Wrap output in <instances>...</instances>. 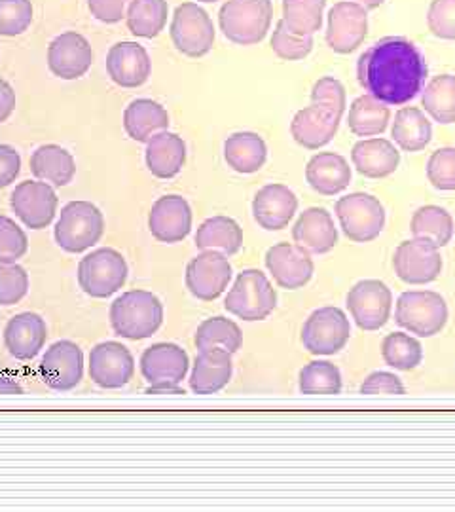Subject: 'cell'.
Instances as JSON below:
<instances>
[{"instance_id":"1","label":"cell","mask_w":455,"mask_h":512,"mask_svg":"<svg viewBox=\"0 0 455 512\" xmlns=\"http://www.w3.org/2000/svg\"><path fill=\"white\" fill-rule=\"evenodd\" d=\"M429 67L414 42L387 37L370 46L357 61V78L364 92L385 105H404L423 90Z\"/></svg>"},{"instance_id":"2","label":"cell","mask_w":455,"mask_h":512,"mask_svg":"<svg viewBox=\"0 0 455 512\" xmlns=\"http://www.w3.org/2000/svg\"><path fill=\"white\" fill-rule=\"evenodd\" d=\"M110 325L114 334L126 340H145L164 323V304L148 291H128L110 304Z\"/></svg>"},{"instance_id":"3","label":"cell","mask_w":455,"mask_h":512,"mask_svg":"<svg viewBox=\"0 0 455 512\" xmlns=\"http://www.w3.org/2000/svg\"><path fill=\"white\" fill-rule=\"evenodd\" d=\"M272 19V0H226L219 12L220 31L237 46L262 42Z\"/></svg>"},{"instance_id":"4","label":"cell","mask_w":455,"mask_h":512,"mask_svg":"<svg viewBox=\"0 0 455 512\" xmlns=\"http://www.w3.org/2000/svg\"><path fill=\"white\" fill-rule=\"evenodd\" d=\"M105 234V217L97 205L90 202H71L61 209L55 224V243L65 253H84L97 245Z\"/></svg>"},{"instance_id":"5","label":"cell","mask_w":455,"mask_h":512,"mask_svg":"<svg viewBox=\"0 0 455 512\" xmlns=\"http://www.w3.org/2000/svg\"><path fill=\"white\" fill-rule=\"evenodd\" d=\"M128 262L114 249H97L78 264V285L91 298H109L128 281Z\"/></svg>"},{"instance_id":"6","label":"cell","mask_w":455,"mask_h":512,"mask_svg":"<svg viewBox=\"0 0 455 512\" xmlns=\"http://www.w3.org/2000/svg\"><path fill=\"white\" fill-rule=\"evenodd\" d=\"M277 306V293L270 279L260 270H245L237 275L234 287L226 294L224 308L243 321H262Z\"/></svg>"},{"instance_id":"7","label":"cell","mask_w":455,"mask_h":512,"mask_svg":"<svg viewBox=\"0 0 455 512\" xmlns=\"http://www.w3.org/2000/svg\"><path fill=\"white\" fill-rule=\"evenodd\" d=\"M395 319L402 329L421 338H431L446 327V300L433 291H406L397 300Z\"/></svg>"},{"instance_id":"8","label":"cell","mask_w":455,"mask_h":512,"mask_svg":"<svg viewBox=\"0 0 455 512\" xmlns=\"http://www.w3.org/2000/svg\"><path fill=\"white\" fill-rule=\"evenodd\" d=\"M169 35L175 48L186 57L209 54L217 37L213 19L196 2H182L175 8Z\"/></svg>"},{"instance_id":"9","label":"cell","mask_w":455,"mask_h":512,"mask_svg":"<svg viewBox=\"0 0 455 512\" xmlns=\"http://www.w3.org/2000/svg\"><path fill=\"white\" fill-rule=\"evenodd\" d=\"M336 215L347 238L355 243L374 241L383 232L385 209L370 194L353 192L336 202Z\"/></svg>"},{"instance_id":"10","label":"cell","mask_w":455,"mask_h":512,"mask_svg":"<svg viewBox=\"0 0 455 512\" xmlns=\"http://www.w3.org/2000/svg\"><path fill=\"white\" fill-rule=\"evenodd\" d=\"M351 325L340 308L327 306L313 311L302 329V344L311 355H336L346 348Z\"/></svg>"},{"instance_id":"11","label":"cell","mask_w":455,"mask_h":512,"mask_svg":"<svg viewBox=\"0 0 455 512\" xmlns=\"http://www.w3.org/2000/svg\"><path fill=\"white\" fill-rule=\"evenodd\" d=\"M393 308L391 289L380 279L359 281L347 293V310L361 330H380L387 325Z\"/></svg>"},{"instance_id":"12","label":"cell","mask_w":455,"mask_h":512,"mask_svg":"<svg viewBox=\"0 0 455 512\" xmlns=\"http://www.w3.org/2000/svg\"><path fill=\"white\" fill-rule=\"evenodd\" d=\"M228 256L219 251H201L186 266V289L203 302H213L228 289L232 281Z\"/></svg>"},{"instance_id":"13","label":"cell","mask_w":455,"mask_h":512,"mask_svg":"<svg viewBox=\"0 0 455 512\" xmlns=\"http://www.w3.org/2000/svg\"><path fill=\"white\" fill-rule=\"evenodd\" d=\"M368 37V10L351 0L334 4L328 12L327 44L336 54H351Z\"/></svg>"},{"instance_id":"14","label":"cell","mask_w":455,"mask_h":512,"mask_svg":"<svg viewBox=\"0 0 455 512\" xmlns=\"http://www.w3.org/2000/svg\"><path fill=\"white\" fill-rule=\"evenodd\" d=\"M38 372L54 391H73L84 378V353L78 344L71 340H59L46 349Z\"/></svg>"},{"instance_id":"15","label":"cell","mask_w":455,"mask_h":512,"mask_svg":"<svg viewBox=\"0 0 455 512\" xmlns=\"http://www.w3.org/2000/svg\"><path fill=\"white\" fill-rule=\"evenodd\" d=\"M12 211L27 228L44 230L55 219L59 198L52 184L44 181L19 183L10 196Z\"/></svg>"},{"instance_id":"16","label":"cell","mask_w":455,"mask_h":512,"mask_svg":"<svg viewBox=\"0 0 455 512\" xmlns=\"http://www.w3.org/2000/svg\"><path fill=\"white\" fill-rule=\"evenodd\" d=\"M135 376V359L120 342H101L90 353L91 382L103 389H120Z\"/></svg>"},{"instance_id":"17","label":"cell","mask_w":455,"mask_h":512,"mask_svg":"<svg viewBox=\"0 0 455 512\" xmlns=\"http://www.w3.org/2000/svg\"><path fill=\"white\" fill-rule=\"evenodd\" d=\"M397 277L408 285H427L437 281L442 272V256L437 247L418 239L402 241L393 256Z\"/></svg>"},{"instance_id":"18","label":"cell","mask_w":455,"mask_h":512,"mask_svg":"<svg viewBox=\"0 0 455 512\" xmlns=\"http://www.w3.org/2000/svg\"><path fill=\"white\" fill-rule=\"evenodd\" d=\"M266 268L281 289L296 291L310 283L313 260L310 253L296 243H275L266 253Z\"/></svg>"},{"instance_id":"19","label":"cell","mask_w":455,"mask_h":512,"mask_svg":"<svg viewBox=\"0 0 455 512\" xmlns=\"http://www.w3.org/2000/svg\"><path fill=\"white\" fill-rule=\"evenodd\" d=\"M93 63V50L88 38L76 31L55 37L48 46V69L61 80H76L88 73Z\"/></svg>"},{"instance_id":"20","label":"cell","mask_w":455,"mask_h":512,"mask_svg":"<svg viewBox=\"0 0 455 512\" xmlns=\"http://www.w3.org/2000/svg\"><path fill=\"white\" fill-rule=\"evenodd\" d=\"M148 230L160 243H179L192 230V209L182 196L158 198L148 213Z\"/></svg>"},{"instance_id":"21","label":"cell","mask_w":455,"mask_h":512,"mask_svg":"<svg viewBox=\"0 0 455 512\" xmlns=\"http://www.w3.org/2000/svg\"><path fill=\"white\" fill-rule=\"evenodd\" d=\"M342 116L325 105L311 103L310 107L298 110L292 118V139L300 147L319 150L327 147L338 133Z\"/></svg>"},{"instance_id":"22","label":"cell","mask_w":455,"mask_h":512,"mask_svg":"<svg viewBox=\"0 0 455 512\" xmlns=\"http://www.w3.org/2000/svg\"><path fill=\"white\" fill-rule=\"evenodd\" d=\"M107 73L120 88H141L152 73L150 55L139 42H118L107 54Z\"/></svg>"},{"instance_id":"23","label":"cell","mask_w":455,"mask_h":512,"mask_svg":"<svg viewBox=\"0 0 455 512\" xmlns=\"http://www.w3.org/2000/svg\"><path fill=\"white\" fill-rule=\"evenodd\" d=\"M141 374L150 385L181 384L188 374V353L171 342L146 348L141 355Z\"/></svg>"},{"instance_id":"24","label":"cell","mask_w":455,"mask_h":512,"mask_svg":"<svg viewBox=\"0 0 455 512\" xmlns=\"http://www.w3.org/2000/svg\"><path fill=\"white\" fill-rule=\"evenodd\" d=\"M298 211V198L285 184H266L256 192L253 200V217L260 228L279 232L289 226Z\"/></svg>"},{"instance_id":"25","label":"cell","mask_w":455,"mask_h":512,"mask_svg":"<svg viewBox=\"0 0 455 512\" xmlns=\"http://www.w3.org/2000/svg\"><path fill=\"white\" fill-rule=\"evenodd\" d=\"M46 321L33 311L14 315L4 329V346L18 361H33L46 346Z\"/></svg>"},{"instance_id":"26","label":"cell","mask_w":455,"mask_h":512,"mask_svg":"<svg viewBox=\"0 0 455 512\" xmlns=\"http://www.w3.org/2000/svg\"><path fill=\"white\" fill-rule=\"evenodd\" d=\"M292 239L308 253L325 255L338 245V230L325 207H310L294 222Z\"/></svg>"},{"instance_id":"27","label":"cell","mask_w":455,"mask_h":512,"mask_svg":"<svg viewBox=\"0 0 455 512\" xmlns=\"http://www.w3.org/2000/svg\"><path fill=\"white\" fill-rule=\"evenodd\" d=\"M232 372L234 363L230 351L222 348L203 349L192 366L190 389L196 395L219 393L230 384Z\"/></svg>"},{"instance_id":"28","label":"cell","mask_w":455,"mask_h":512,"mask_svg":"<svg viewBox=\"0 0 455 512\" xmlns=\"http://www.w3.org/2000/svg\"><path fill=\"white\" fill-rule=\"evenodd\" d=\"M351 162L363 177L385 179L399 169L401 152L382 137L363 139L351 150Z\"/></svg>"},{"instance_id":"29","label":"cell","mask_w":455,"mask_h":512,"mask_svg":"<svg viewBox=\"0 0 455 512\" xmlns=\"http://www.w3.org/2000/svg\"><path fill=\"white\" fill-rule=\"evenodd\" d=\"M145 160L154 177L173 179L186 164V143L177 133L160 131L146 143Z\"/></svg>"},{"instance_id":"30","label":"cell","mask_w":455,"mask_h":512,"mask_svg":"<svg viewBox=\"0 0 455 512\" xmlns=\"http://www.w3.org/2000/svg\"><path fill=\"white\" fill-rule=\"evenodd\" d=\"M306 181L321 196H336L351 183V167L336 152H319L306 167Z\"/></svg>"},{"instance_id":"31","label":"cell","mask_w":455,"mask_h":512,"mask_svg":"<svg viewBox=\"0 0 455 512\" xmlns=\"http://www.w3.org/2000/svg\"><path fill=\"white\" fill-rule=\"evenodd\" d=\"M224 160L236 173H256L268 160V147L258 133L237 131L224 143Z\"/></svg>"},{"instance_id":"32","label":"cell","mask_w":455,"mask_h":512,"mask_svg":"<svg viewBox=\"0 0 455 512\" xmlns=\"http://www.w3.org/2000/svg\"><path fill=\"white\" fill-rule=\"evenodd\" d=\"M167 128V110L152 99H135L124 110V129L137 143H148L156 133Z\"/></svg>"},{"instance_id":"33","label":"cell","mask_w":455,"mask_h":512,"mask_svg":"<svg viewBox=\"0 0 455 512\" xmlns=\"http://www.w3.org/2000/svg\"><path fill=\"white\" fill-rule=\"evenodd\" d=\"M31 173L38 181L63 188L73 183L76 175L73 154L59 145H42L31 156Z\"/></svg>"},{"instance_id":"34","label":"cell","mask_w":455,"mask_h":512,"mask_svg":"<svg viewBox=\"0 0 455 512\" xmlns=\"http://www.w3.org/2000/svg\"><path fill=\"white\" fill-rule=\"evenodd\" d=\"M194 241L200 251H219L222 255L234 256L243 247V230L236 220L219 215L201 224Z\"/></svg>"},{"instance_id":"35","label":"cell","mask_w":455,"mask_h":512,"mask_svg":"<svg viewBox=\"0 0 455 512\" xmlns=\"http://www.w3.org/2000/svg\"><path fill=\"white\" fill-rule=\"evenodd\" d=\"M389 120H391L389 105L366 93L351 103L347 126L349 131L357 137H376V135H382L387 129Z\"/></svg>"},{"instance_id":"36","label":"cell","mask_w":455,"mask_h":512,"mask_svg":"<svg viewBox=\"0 0 455 512\" xmlns=\"http://www.w3.org/2000/svg\"><path fill=\"white\" fill-rule=\"evenodd\" d=\"M391 135L404 152H419L431 143L433 126L423 110L418 107H404L395 114Z\"/></svg>"},{"instance_id":"37","label":"cell","mask_w":455,"mask_h":512,"mask_svg":"<svg viewBox=\"0 0 455 512\" xmlns=\"http://www.w3.org/2000/svg\"><path fill=\"white\" fill-rule=\"evenodd\" d=\"M410 228L414 239L429 243L437 249L446 247L454 238V219L446 209L438 205L419 207L412 217Z\"/></svg>"},{"instance_id":"38","label":"cell","mask_w":455,"mask_h":512,"mask_svg":"<svg viewBox=\"0 0 455 512\" xmlns=\"http://www.w3.org/2000/svg\"><path fill=\"white\" fill-rule=\"evenodd\" d=\"M167 0H131L126 23L131 35L137 38H156L167 25Z\"/></svg>"},{"instance_id":"39","label":"cell","mask_w":455,"mask_h":512,"mask_svg":"<svg viewBox=\"0 0 455 512\" xmlns=\"http://www.w3.org/2000/svg\"><path fill=\"white\" fill-rule=\"evenodd\" d=\"M327 0H283V23L298 37H313L323 27Z\"/></svg>"},{"instance_id":"40","label":"cell","mask_w":455,"mask_h":512,"mask_svg":"<svg viewBox=\"0 0 455 512\" xmlns=\"http://www.w3.org/2000/svg\"><path fill=\"white\" fill-rule=\"evenodd\" d=\"M421 105L438 124L455 122V76L440 74L435 76L421 95Z\"/></svg>"},{"instance_id":"41","label":"cell","mask_w":455,"mask_h":512,"mask_svg":"<svg viewBox=\"0 0 455 512\" xmlns=\"http://www.w3.org/2000/svg\"><path fill=\"white\" fill-rule=\"evenodd\" d=\"M194 344L200 351L222 348L230 353H236L237 349L243 346V332L232 319L211 317V319H205L196 330Z\"/></svg>"},{"instance_id":"42","label":"cell","mask_w":455,"mask_h":512,"mask_svg":"<svg viewBox=\"0 0 455 512\" xmlns=\"http://www.w3.org/2000/svg\"><path fill=\"white\" fill-rule=\"evenodd\" d=\"M383 361L395 370H414L423 361V348L416 338L404 332H391L383 338Z\"/></svg>"},{"instance_id":"43","label":"cell","mask_w":455,"mask_h":512,"mask_svg":"<svg viewBox=\"0 0 455 512\" xmlns=\"http://www.w3.org/2000/svg\"><path fill=\"white\" fill-rule=\"evenodd\" d=\"M300 391L304 395H338L342 391L340 368L328 361H313L300 370Z\"/></svg>"},{"instance_id":"44","label":"cell","mask_w":455,"mask_h":512,"mask_svg":"<svg viewBox=\"0 0 455 512\" xmlns=\"http://www.w3.org/2000/svg\"><path fill=\"white\" fill-rule=\"evenodd\" d=\"M33 2L31 0H0V35L18 37L33 23Z\"/></svg>"},{"instance_id":"45","label":"cell","mask_w":455,"mask_h":512,"mask_svg":"<svg viewBox=\"0 0 455 512\" xmlns=\"http://www.w3.org/2000/svg\"><path fill=\"white\" fill-rule=\"evenodd\" d=\"M29 238L16 220L0 215V264H16L27 255Z\"/></svg>"},{"instance_id":"46","label":"cell","mask_w":455,"mask_h":512,"mask_svg":"<svg viewBox=\"0 0 455 512\" xmlns=\"http://www.w3.org/2000/svg\"><path fill=\"white\" fill-rule=\"evenodd\" d=\"M273 54L285 61H300L308 57L313 50V37H298L292 35L291 31L285 27L283 19L275 25L272 40Z\"/></svg>"},{"instance_id":"47","label":"cell","mask_w":455,"mask_h":512,"mask_svg":"<svg viewBox=\"0 0 455 512\" xmlns=\"http://www.w3.org/2000/svg\"><path fill=\"white\" fill-rule=\"evenodd\" d=\"M29 293V274L16 264H0V306H16Z\"/></svg>"},{"instance_id":"48","label":"cell","mask_w":455,"mask_h":512,"mask_svg":"<svg viewBox=\"0 0 455 512\" xmlns=\"http://www.w3.org/2000/svg\"><path fill=\"white\" fill-rule=\"evenodd\" d=\"M427 179L437 190H455V148H438L427 162Z\"/></svg>"},{"instance_id":"49","label":"cell","mask_w":455,"mask_h":512,"mask_svg":"<svg viewBox=\"0 0 455 512\" xmlns=\"http://www.w3.org/2000/svg\"><path fill=\"white\" fill-rule=\"evenodd\" d=\"M311 103L325 105L328 109L338 112L340 116H344L347 107L346 88L340 80H336L332 76H325L315 82V86L311 90Z\"/></svg>"},{"instance_id":"50","label":"cell","mask_w":455,"mask_h":512,"mask_svg":"<svg viewBox=\"0 0 455 512\" xmlns=\"http://www.w3.org/2000/svg\"><path fill=\"white\" fill-rule=\"evenodd\" d=\"M429 31L442 40H455V0H433L427 14Z\"/></svg>"},{"instance_id":"51","label":"cell","mask_w":455,"mask_h":512,"mask_svg":"<svg viewBox=\"0 0 455 512\" xmlns=\"http://www.w3.org/2000/svg\"><path fill=\"white\" fill-rule=\"evenodd\" d=\"M359 391L361 395H404V385L399 376L376 370L364 380Z\"/></svg>"},{"instance_id":"52","label":"cell","mask_w":455,"mask_h":512,"mask_svg":"<svg viewBox=\"0 0 455 512\" xmlns=\"http://www.w3.org/2000/svg\"><path fill=\"white\" fill-rule=\"evenodd\" d=\"M131 0H88L91 16L103 23H120L126 18V6Z\"/></svg>"},{"instance_id":"53","label":"cell","mask_w":455,"mask_h":512,"mask_svg":"<svg viewBox=\"0 0 455 512\" xmlns=\"http://www.w3.org/2000/svg\"><path fill=\"white\" fill-rule=\"evenodd\" d=\"M21 173V156L18 150L10 145H0V188H6Z\"/></svg>"},{"instance_id":"54","label":"cell","mask_w":455,"mask_h":512,"mask_svg":"<svg viewBox=\"0 0 455 512\" xmlns=\"http://www.w3.org/2000/svg\"><path fill=\"white\" fill-rule=\"evenodd\" d=\"M14 110H16V92L4 78H0V124L6 122Z\"/></svg>"},{"instance_id":"55","label":"cell","mask_w":455,"mask_h":512,"mask_svg":"<svg viewBox=\"0 0 455 512\" xmlns=\"http://www.w3.org/2000/svg\"><path fill=\"white\" fill-rule=\"evenodd\" d=\"M154 393H175V395H184V389L175 384L150 385L146 389V395H154Z\"/></svg>"},{"instance_id":"56","label":"cell","mask_w":455,"mask_h":512,"mask_svg":"<svg viewBox=\"0 0 455 512\" xmlns=\"http://www.w3.org/2000/svg\"><path fill=\"white\" fill-rule=\"evenodd\" d=\"M0 393H18V395H21L23 389L16 382H12V380L0 378Z\"/></svg>"},{"instance_id":"57","label":"cell","mask_w":455,"mask_h":512,"mask_svg":"<svg viewBox=\"0 0 455 512\" xmlns=\"http://www.w3.org/2000/svg\"><path fill=\"white\" fill-rule=\"evenodd\" d=\"M351 2H357V4H361L364 6L366 10H376V8H380L385 0H351Z\"/></svg>"},{"instance_id":"58","label":"cell","mask_w":455,"mask_h":512,"mask_svg":"<svg viewBox=\"0 0 455 512\" xmlns=\"http://www.w3.org/2000/svg\"><path fill=\"white\" fill-rule=\"evenodd\" d=\"M198 2H219V0H198Z\"/></svg>"}]
</instances>
